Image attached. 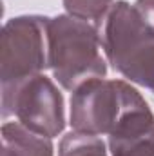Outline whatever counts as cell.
I'll list each match as a JSON object with an SVG mask.
<instances>
[{
	"label": "cell",
	"instance_id": "obj_1",
	"mask_svg": "<svg viewBox=\"0 0 154 156\" xmlns=\"http://www.w3.org/2000/svg\"><path fill=\"white\" fill-rule=\"evenodd\" d=\"M49 69L56 82L67 89L78 87L93 78H105L107 66L102 56V35L94 24L71 15H58L47 24Z\"/></svg>",
	"mask_w": 154,
	"mask_h": 156
},
{
	"label": "cell",
	"instance_id": "obj_2",
	"mask_svg": "<svg viewBox=\"0 0 154 156\" xmlns=\"http://www.w3.org/2000/svg\"><path fill=\"white\" fill-rule=\"evenodd\" d=\"M102 47L114 71L154 93V31L129 2L120 0L109 9Z\"/></svg>",
	"mask_w": 154,
	"mask_h": 156
},
{
	"label": "cell",
	"instance_id": "obj_3",
	"mask_svg": "<svg viewBox=\"0 0 154 156\" xmlns=\"http://www.w3.org/2000/svg\"><path fill=\"white\" fill-rule=\"evenodd\" d=\"M149 109L145 98L123 80L93 78L71 96V127L85 134H113L140 111Z\"/></svg>",
	"mask_w": 154,
	"mask_h": 156
},
{
	"label": "cell",
	"instance_id": "obj_4",
	"mask_svg": "<svg viewBox=\"0 0 154 156\" xmlns=\"http://www.w3.org/2000/svg\"><path fill=\"white\" fill-rule=\"evenodd\" d=\"M2 116H15L31 131L54 138L65 127L64 96L45 75L2 83Z\"/></svg>",
	"mask_w": 154,
	"mask_h": 156
},
{
	"label": "cell",
	"instance_id": "obj_5",
	"mask_svg": "<svg viewBox=\"0 0 154 156\" xmlns=\"http://www.w3.org/2000/svg\"><path fill=\"white\" fill-rule=\"evenodd\" d=\"M47 16L22 15L7 20L0 37V82H16L49 69Z\"/></svg>",
	"mask_w": 154,
	"mask_h": 156
},
{
	"label": "cell",
	"instance_id": "obj_6",
	"mask_svg": "<svg viewBox=\"0 0 154 156\" xmlns=\"http://www.w3.org/2000/svg\"><path fill=\"white\" fill-rule=\"evenodd\" d=\"M113 156H154V115L149 109L136 113L109 134Z\"/></svg>",
	"mask_w": 154,
	"mask_h": 156
},
{
	"label": "cell",
	"instance_id": "obj_7",
	"mask_svg": "<svg viewBox=\"0 0 154 156\" xmlns=\"http://www.w3.org/2000/svg\"><path fill=\"white\" fill-rule=\"evenodd\" d=\"M2 147L20 156H53V142L20 122H5L2 125Z\"/></svg>",
	"mask_w": 154,
	"mask_h": 156
},
{
	"label": "cell",
	"instance_id": "obj_8",
	"mask_svg": "<svg viewBox=\"0 0 154 156\" xmlns=\"http://www.w3.org/2000/svg\"><path fill=\"white\" fill-rule=\"evenodd\" d=\"M58 156H107V151L102 138L71 131L62 138Z\"/></svg>",
	"mask_w": 154,
	"mask_h": 156
},
{
	"label": "cell",
	"instance_id": "obj_9",
	"mask_svg": "<svg viewBox=\"0 0 154 156\" xmlns=\"http://www.w3.org/2000/svg\"><path fill=\"white\" fill-rule=\"evenodd\" d=\"M64 7L67 15L100 27L113 7V0H64Z\"/></svg>",
	"mask_w": 154,
	"mask_h": 156
},
{
	"label": "cell",
	"instance_id": "obj_10",
	"mask_svg": "<svg viewBox=\"0 0 154 156\" xmlns=\"http://www.w3.org/2000/svg\"><path fill=\"white\" fill-rule=\"evenodd\" d=\"M143 24L154 31V0H136L132 5Z\"/></svg>",
	"mask_w": 154,
	"mask_h": 156
},
{
	"label": "cell",
	"instance_id": "obj_11",
	"mask_svg": "<svg viewBox=\"0 0 154 156\" xmlns=\"http://www.w3.org/2000/svg\"><path fill=\"white\" fill-rule=\"evenodd\" d=\"M2 156H20V154H16V153L9 151V149H5V147H2Z\"/></svg>",
	"mask_w": 154,
	"mask_h": 156
}]
</instances>
